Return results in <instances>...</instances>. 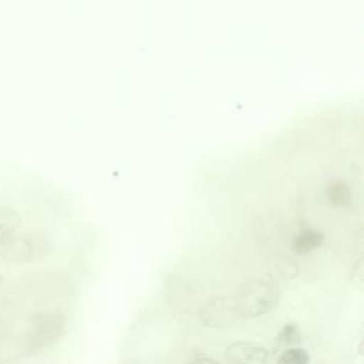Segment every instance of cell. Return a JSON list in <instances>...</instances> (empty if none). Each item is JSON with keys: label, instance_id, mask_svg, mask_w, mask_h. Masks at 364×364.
<instances>
[{"label": "cell", "instance_id": "cell-1", "mask_svg": "<svg viewBox=\"0 0 364 364\" xmlns=\"http://www.w3.org/2000/svg\"><path fill=\"white\" fill-rule=\"evenodd\" d=\"M242 320L263 316L279 303V290L266 279H250L232 296Z\"/></svg>", "mask_w": 364, "mask_h": 364}, {"label": "cell", "instance_id": "cell-2", "mask_svg": "<svg viewBox=\"0 0 364 364\" xmlns=\"http://www.w3.org/2000/svg\"><path fill=\"white\" fill-rule=\"evenodd\" d=\"M50 249V240L41 232L16 233L0 249V257L6 262L14 263L36 262L43 259Z\"/></svg>", "mask_w": 364, "mask_h": 364}, {"label": "cell", "instance_id": "cell-3", "mask_svg": "<svg viewBox=\"0 0 364 364\" xmlns=\"http://www.w3.org/2000/svg\"><path fill=\"white\" fill-rule=\"evenodd\" d=\"M199 317L210 328H228L242 320L232 296H215L206 300L199 310Z\"/></svg>", "mask_w": 364, "mask_h": 364}, {"label": "cell", "instance_id": "cell-4", "mask_svg": "<svg viewBox=\"0 0 364 364\" xmlns=\"http://www.w3.org/2000/svg\"><path fill=\"white\" fill-rule=\"evenodd\" d=\"M228 364H266L269 361V350L252 341H235L225 353Z\"/></svg>", "mask_w": 364, "mask_h": 364}, {"label": "cell", "instance_id": "cell-5", "mask_svg": "<svg viewBox=\"0 0 364 364\" xmlns=\"http://www.w3.org/2000/svg\"><path fill=\"white\" fill-rule=\"evenodd\" d=\"M326 233L317 226H307L294 233L290 242V247L296 255H309L323 246Z\"/></svg>", "mask_w": 364, "mask_h": 364}, {"label": "cell", "instance_id": "cell-6", "mask_svg": "<svg viewBox=\"0 0 364 364\" xmlns=\"http://www.w3.org/2000/svg\"><path fill=\"white\" fill-rule=\"evenodd\" d=\"M61 320L54 314H41L36 318L31 328V343L34 346H44L55 338L61 330Z\"/></svg>", "mask_w": 364, "mask_h": 364}, {"label": "cell", "instance_id": "cell-7", "mask_svg": "<svg viewBox=\"0 0 364 364\" xmlns=\"http://www.w3.org/2000/svg\"><path fill=\"white\" fill-rule=\"evenodd\" d=\"M21 223L20 215L14 209H0V249L3 245L17 233Z\"/></svg>", "mask_w": 364, "mask_h": 364}, {"label": "cell", "instance_id": "cell-8", "mask_svg": "<svg viewBox=\"0 0 364 364\" xmlns=\"http://www.w3.org/2000/svg\"><path fill=\"white\" fill-rule=\"evenodd\" d=\"M270 272L272 276L280 279V280H286L290 277H294L299 272L297 269V263L286 256V255H280V256H274L270 262Z\"/></svg>", "mask_w": 364, "mask_h": 364}, {"label": "cell", "instance_id": "cell-9", "mask_svg": "<svg viewBox=\"0 0 364 364\" xmlns=\"http://www.w3.org/2000/svg\"><path fill=\"white\" fill-rule=\"evenodd\" d=\"M310 355L301 347H289L279 357L276 364H309Z\"/></svg>", "mask_w": 364, "mask_h": 364}, {"label": "cell", "instance_id": "cell-10", "mask_svg": "<svg viewBox=\"0 0 364 364\" xmlns=\"http://www.w3.org/2000/svg\"><path fill=\"white\" fill-rule=\"evenodd\" d=\"M277 341H279V344L286 346V347H296L301 341V331H300L299 326L294 323L286 324L282 328L280 334L277 336Z\"/></svg>", "mask_w": 364, "mask_h": 364}, {"label": "cell", "instance_id": "cell-11", "mask_svg": "<svg viewBox=\"0 0 364 364\" xmlns=\"http://www.w3.org/2000/svg\"><path fill=\"white\" fill-rule=\"evenodd\" d=\"M189 364H220V363H218V361H216V360H213V358L200 357V358H196V360L191 361Z\"/></svg>", "mask_w": 364, "mask_h": 364}, {"label": "cell", "instance_id": "cell-12", "mask_svg": "<svg viewBox=\"0 0 364 364\" xmlns=\"http://www.w3.org/2000/svg\"><path fill=\"white\" fill-rule=\"evenodd\" d=\"M0 284H1V277H0Z\"/></svg>", "mask_w": 364, "mask_h": 364}]
</instances>
